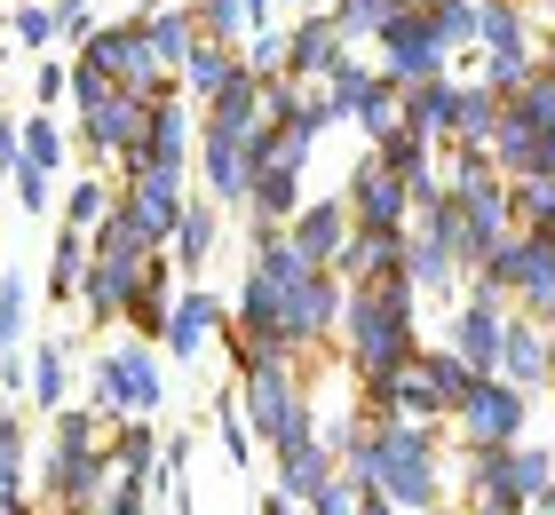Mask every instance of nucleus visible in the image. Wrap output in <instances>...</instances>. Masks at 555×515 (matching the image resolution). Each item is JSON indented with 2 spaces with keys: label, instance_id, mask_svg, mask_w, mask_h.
Listing matches in <instances>:
<instances>
[{
  "label": "nucleus",
  "instance_id": "f257e3e1",
  "mask_svg": "<svg viewBox=\"0 0 555 515\" xmlns=\"http://www.w3.org/2000/svg\"><path fill=\"white\" fill-rule=\"evenodd\" d=\"M358 460H373V468H382V484L397 500H428V445L421 436H382V452H358Z\"/></svg>",
  "mask_w": 555,
  "mask_h": 515
},
{
  "label": "nucleus",
  "instance_id": "7ed1b4c3",
  "mask_svg": "<svg viewBox=\"0 0 555 515\" xmlns=\"http://www.w3.org/2000/svg\"><path fill=\"white\" fill-rule=\"evenodd\" d=\"M104 389H112L119 404H151V397H159V381H151V365H143V357H119V365L104 373Z\"/></svg>",
  "mask_w": 555,
  "mask_h": 515
},
{
  "label": "nucleus",
  "instance_id": "f03ea898",
  "mask_svg": "<svg viewBox=\"0 0 555 515\" xmlns=\"http://www.w3.org/2000/svg\"><path fill=\"white\" fill-rule=\"evenodd\" d=\"M508 428H516V397L476 381V389H468V436H476V445H500Z\"/></svg>",
  "mask_w": 555,
  "mask_h": 515
},
{
  "label": "nucleus",
  "instance_id": "39448f33",
  "mask_svg": "<svg viewBox=\"0 0 555 515\" xmlns=\"http://www.w3.org/2000/svg\"><path fill=\"white\" fill-rule=\"evenodd\" d=\"M508 357H516V373H524V381H532V373L547 365V357H540V342H532V333H516V342H508Z\"/></svg>",
  "mask_w": 555,
  "mask_h": 515
},
{
  "label": "nucleus",
  "instance_id": "20e7f679",
  "mask_svg": "<svg viewBox=\"0 0 555 515\" xmlns=\"http://www.w3.org/2000/svg\"><path fill=\"white\" fill-rule=\"evenodd\" d=\"M461 349L468 357H492V309H468V318H461Z\"/></svg>",
  "mask_w": 555,
  "mask_h": 515
}]
</instances>
